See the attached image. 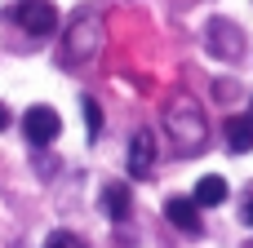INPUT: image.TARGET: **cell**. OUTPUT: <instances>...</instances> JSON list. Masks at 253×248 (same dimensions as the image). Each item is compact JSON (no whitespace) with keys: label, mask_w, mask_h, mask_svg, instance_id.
I'll return each mask as SVG.
<instances>
[{"label":"cell","mask_w":253,"mask_h":248,"mask_svg":"<svg viewBox=\"0 0 253 248\" xmlns=\"http://www.w3.org/2000/svg\"><path fill=\"white\" fill-rule=\"evenodd\" d=\"M13 22L27 31V35H53L58 31V9L49 0H22L13 9Z\"/></svg>","instance_id":"3957f363"},{"label":"cell","mask_w":253,"mask_h":248,"mask_svg":"<svg viewBox=\"0 0 253 248\" xmlns=\"http://www.w3.org/2000/svg\"><path fill=\"white\" fill-rule=\"evenodd\" d=\"M22 133H27L31 146H49V142L62 133V120H58L53 106H27V115H22Z\"/></svg>","instance_id":"277c9868"},{"label":"cell","mask_w":253,"mask_h":248,"mask_svg":"<svg viewBox=\"0 0 253 248\" xmlns=\"http://www.w3.org/2000/svg\"><path fill=\"white\" fill-rule=\"evenodd\" d=\"M44 248H84V240L71 235V231H53V235L44 240Z\"/></svg>","instance_id":"7c38bea8"},{"label":"cell","mask_w":253,"mask_h":248,"mask_svg":"<svg viewBox=\"0 0 253 248\" xmlns=\"http://www.w3.org/2000/svg\"><path fill=\"white\" fill-rule=\"evenodd\" d=\"M0 129H9V106L0 102Z\"/></svg>","instance_id":"4fadbf2b"},{"label":"cell","mask_w":253,"mask_h":248,"mask_svg":"<svg viewBox=\"0 0 253 248\" xmlns=\"http://www.w3.org/2000/svg\"><path fill=\"white\" fill-rule=\"evenodd\" d=\"M205 40H209V49H213L218 58H240V49H245L240 27H236V22H227V18H213V22L205 27Z\"/></svg>","instance_id":"5b68a950"},{"label":"cell","mask_w":253,"mask_h":248,"mask_svg":"<svg viewBox=\"0 0 253 248\" xmlns=\"http://www.w3.org/2000/svg\"><path fill=\"white\" fill-rule=\"evenodd\" d=\"M98 44H102V27H98V18H93V13H80L76 27H71V35H67V49H62L67 67L89 62V58L98 53Z\"/></svg>","instance_id":"7a4b0ae2"},{"label":"cell","mask_w":253,"mask_h":248,"mask_svg":"<svg viewBox=\"0 0 253 248\" xmlns=\"http://www.w3.org/2000/svg\"><path fill=\"white\" fill-rule=\"evenodd\" d=\"M245 222H249V226H253V200H249V204H245Z\"/></svg>","instance_id":"5bb4252c"},{"label":"cell","mask_w":253,"mask_h":248,"mask_svg":"<svg viewBox=\"0 0 253 248\" xmlns=\"http://www.w3.org/2000/svg\"><path fill=\"white\" fill-rule=\"evenodd\" d=\"M227 151L231 155H249L253 151V120L249 115H231L227 120Z\"/></svg>","instance_id":"9c48e42d"},{"label":"cell","mask_w":253,"mask_h":248,"mask_svg":"<svg viewBox=\"0 0 253 248\" xmlns=\"http://www.w3.org/2000/svg\"><path fill=\"white\" fill-rule=\"evenodd\" d=\"M165 129H169V138H173L178 155H196V151H205V142H209L205 111H200V106H196V98H187V93L169 98V106H165Z\"/></svg>","instance_id":"6da1fadb"},{"label":"cell","mask_w":253,"mask_h":248,"mask_svg":"<svg viewBox=\"0 0 253 248\" xmlns=\"http://www.w3.org/2000/svg\"><path fill=\"white\" fill-rule=\"evenodd\" d=\"M151 164H156V138L142 129V133H133V142H129V173H133V177H151Z\"/></svg>","instance_id":"52a82bcc"},{"label":"cell","mask_w":253,"mask_h":248,"mask_svg":"<svg viewBox=\"0 0 253 248\" xmlns=\"http://www.w3.org/2000/svg\"><path fill=\"white\" fill-rule=\"evenodd\" d=\"M249 248H253V244H249Z\"/></svg>","instance_id":"2e32d148"},{"label":"cell","mask_w":253,"mask_h":248,"mask_svg":"<svg viewBox=\"0 0 253 248\" xmlns=\"http://www.w3.org/2000/svg\"><path fill=\"white\" fill-rule=\"evenodd\" d=\"M191 200H196V209H218V204L227 200V182H222L218 173H209V177L196 182V195H191Z\"/></svg>","instance_id":"30bf717a"},{"label":"cell","mask_w":253,"mask_h":248,"mask_svg":"<svg viewBox=\"0 0 253 248\" xmlns=\"http://www.w3.org/2000/svg\"><path fill=\"white\" fill-rule=\"evenodd\" d=\"M84 129H89V138H98V133H102V111H98V102H93V98H84Z\"/></svg>","instance_id":"8fae6325"},{"label":"cell","mask_w":253,"mask_h":248,"mask_svg":"<svg viewBox=\"0 0 253 248\" xmlns=\"http://www.w3.org/2000/svg\"><path fill=\"white\" fill-rule=\"evenodd\" d=\"M249 120H253V115H249Z\"/></svg>","instance_id":"9a60e30c"},{"label":"cell","mask_w":253,"mask_h":248,"mask_svg":"<svg viewBox=\"0 0 253 248\" xmlns=\"http://www.w3.org/2000/svg\"><path fill=\"white\" fill-rule=\"evenodd\" d=\"M129 209H133L129 186H125V182H107V186H102V213H107L111 222H125V217H129Z\"/></svg>","instance_id":"ba28073f"},{"label":"cell","mask_w":253,"mask_h":248,"mask_svg":"<svg viewBox=\"0 0 253 248\" xmlns=\"http://www.w3.org/2000/svg\"><path fill=\"white\" fill-rule=\"evenodd\" d=\"M165 213H169V222H173L182 235H200V231H205L200 209H196V200H187V195H173V200L165 204Z\"/></svg>","instance_id":"8992f818"}]
</instances>
